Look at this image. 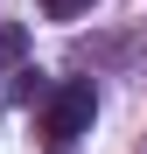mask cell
Returning <instances> with one entry per match:
<instances>
[{
	"mask_svg": "<svg viewBox=\"0 0 147 154\" xmlns=\"http://www.w3.org/2000/svg\"><path fill=\"white\" fill-rule=\"evenodd\" d=\"M91 112H98V91L91 84H56L42 98V140L49 147H70L77 133H91Z\"/></svg>",
	"mask_w": 147,
	"mask_h": 154,
	"instance_id": "1",
	"label": "cell"
},
{
	"mask_svg": "<svg viewBox=\"0 0 147 154\" xmlns=\"http://www.w3.org/2000/svg\"><path fill=\"white\" fill-rule=\"evenodd\" d=\"M21 49H28V28H0V63H21Z\"/></svg>",
	"mask_w": 147,
	"mask_h": 154,
	"instance_id": "4",
	"label": "cell"
},
{
	"mask_svg": "<svg viewBox=\"0 0 147 154\" xmlns=\"http://www.w3.org/2000/svg\"><path fill=\"white\" fill-rule=\"evenodd\" d=\"M42 98H49L42 77H35V70H14V105H42Z\"/></svg>",
	"mask_w": 147,
	"mask_h": 154,
	"instance_id": "2",
	"label": "cell"
},
{
	"mask_svg": "<svg viewBox=\"0 0 147 154\" xmlns=\"http://www.w3.org/2000/svg\"><path fill=\"white\" fill-rule=\"evenodd\" d=\"M42 14L49 21H77V14H91V0H42Z\"/></svg>",
	"mask_w": 147,
	"mask_h": 154,
	"instance_id": "3",
	"label": "cell"
}]
</instances>
